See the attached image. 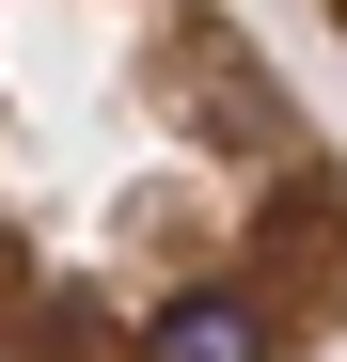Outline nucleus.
Masks as SVG:
<instances>
[{
    "label": "nucleus",
    "instance_id": "1",
    "mask_svg": "<svg viewBox=\"0 0 347 362\" xmlns=\"http://www.w3.org/2000/svg\"><path fill=\"white\" fill-rule=\"evenodd\" d=\"M347 127L253 0H0V362H331Z\"/></svg>",
    "mask_w": 347,
    "mask_h": 362
},
{
    "label": "nucleus",
    "instance_id": "2",
    "mask_svg": "<svg viewBox=\"0 0 347 362\" xmlns=\"http://www.w3.org/2000/svg\"><path fill=\"white\" fill-rule=\"evenodd\" d=\"M300 16H316V32H331V47H347V0H300Z\"/></svg>",
    "mask_w": 347,
    "mask_h": 362
}]
</instances>
